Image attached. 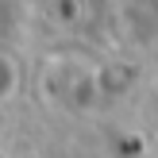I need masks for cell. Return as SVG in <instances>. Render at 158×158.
<instances>
[{
	"instance_id": "6da1fadb",
	"label": "cell",
	"mask_w": 158,
	"mask_h": 158,
	"mask_svg": "<svg viewBox=\"0 0 158 158\" xmlns=\"http://www.w3.org/2000/svg\"><path fill=\"white\" fill-rule=\"evenodd\" d=\"M15 89H19V69H15L12 58H4V54H0V100H8Z\"/></svg>"
}]
</instances>
